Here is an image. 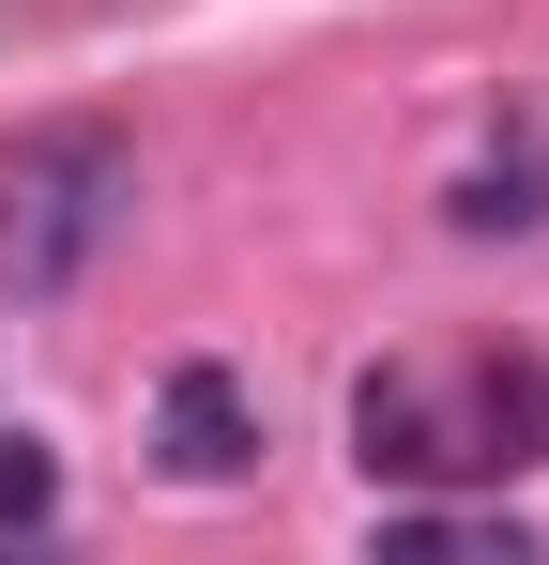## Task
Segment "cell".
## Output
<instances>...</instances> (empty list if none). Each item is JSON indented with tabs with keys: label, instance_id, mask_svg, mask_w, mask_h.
Returning a JSON list of instances; mask_svg holds the SVG:
<instances>
[{
	"label": "cell",
	"instance_id": "obj_5",
	"mask_svg": "<svg viewBox=\"0 0 549 565\" xmlns=\"http://www.w3.org/2000/svg\"><path fill=\"white\" fill-rule=\"evenodd\" d=\"M549 214V169L535 153H488V169H458V230H535Z\"/></svg>",
	"mask_w": 549,
	"mask_h": 565
},
{
	"label": "cell",
	"instance_id": "obj_2",
	"mask_svg": "<svg viewBox=\"0 0 549 565\" xmlns=\"http://www.w3.org/2000/svg\"><path fill=\"white\" fill-rule=\"evenodd\" d=\"M153 459L183 473V489H229V473H260V397H245V367H169V397H153Z\"/></svg>",
	"mask_w": 549,
	"mask_h": 565
},
{
	"label": "cell",
	"instance_id": "obj_6",
	"mask_svg": "<svg viewBox=\"0 0 549 565\" xmlns=\"http://www.w3.org/2000/svg\"><path fill=\"white\" fill-rule=\"evenodd\" d=\"M46 520H62V459L15 428V444H0V535H46Z\"/></svg>",
	"mask_w": 549,
	"mask_h": 565
},
{
	"label": "cell",
	"instance_id": "obj_4",
	"mask_svg": "<svg viewBox=\"0 0 549 565\" xmlns=\"http://www.w3.org/2000/svg\"><path fill=\"white\" fill-rule=\"evenodd\" d=\"M473 459H488V473L549 459V367H535V352H504V367L473 382Z\"/></svg>",
	"mask_w": 549,
	"mask_h": 565
},
{
	"label": "cell",
	"instance_id": "obj_1",
	"mask_svg": "<svg viewBox=\"0 0 549 565\" xmlns=\"http://www.w3.org/2000/svg\"><path fill=\"white\" fill-rule=\"evenodd\" d=\"M122 199H138V153H122V122H31L15 153H0V276L31 290H77L107 260V230H122Z\"/></svg>",
	"mask_w": 549,
	"mask_h": 565
},
{
	"label": "cell",
	"instance_id": "obj_3",
	"mask_svg": "<svg viewBox=\"0 0 549 565\" xmlns=\"http://www.w3.org/2000/svg\"><path fill=\"white\" fill-rule=\"evenodd\" d=\"M352 459H366V489H381V473H397V489H428V473H458L473 444L443 428L428 367H366V382H352Z\"/></svg>",
	"mask_w": 549,
	"mask_h": 565
}]
</instances>
